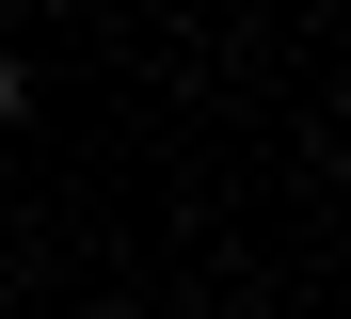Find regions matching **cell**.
Instances as JSON below:
<instances>
[{
  "label": "cell",
  "instance_id": "1",
  "mask_svg": "<svg viewBox=\"0 0 351 319\" xmlns=\"http://www.w3.org/2000/svg\"><path fill=\"white\" fill-rule=\"evenodd\" d=\"M16 112H32V80H16V48H0V128H16Z\"/></svg>",
  "mask_w": 351,
  "mask_h": 319
},
{
  "label": "cell",
  "instance_id": "2",
  "mask_svg": "<svg viewBox=\"0 0 351 319\" xmlns=\"http://www.w3.org/2000/svg\"><path fill=\"white\" fill-rule=\"evenodd\" d=\"M0 16H16V0H0Z\"/></svg>",
  "mask_w": 351,
  "mask_h": 319
}]
</instances>
